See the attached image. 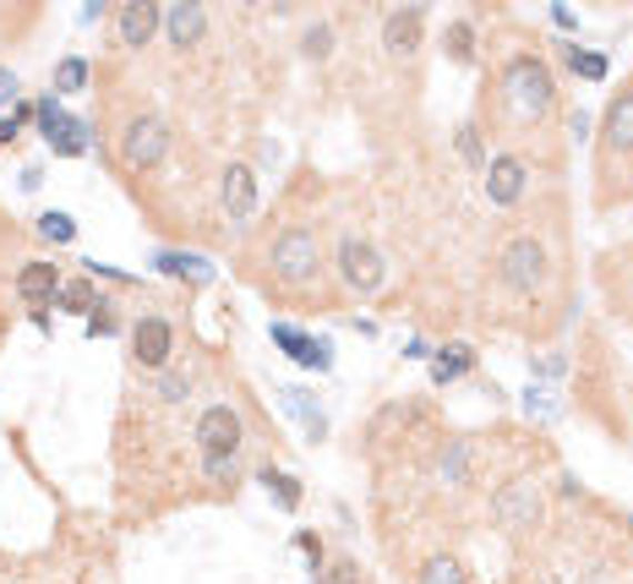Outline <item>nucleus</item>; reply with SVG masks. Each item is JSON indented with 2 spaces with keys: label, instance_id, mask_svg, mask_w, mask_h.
<instances>
[{
  "label": "nucleus",
  "instance_id": "obj_21",
  "mask_svg": "<svg viewBox=\"0 0 633 584\" xmlns=\"http://www.w3.org/2000/svg\"><path fill=\"white\" fill-rule=\"evenodd\" d=\"M279 399H284V410H290V415L307 426V437H312V443H322V437H328V415L316 410V393H307V389H279Z\"/></svg>",
  "mask_w": 633,
  "mask_h": 584
},
{
  "label": "nucleus",
  "instance_id": "obj_19",
  "mask_svg": "<svg viewBox=\"0 0 633 584\" xmlns=\"http://www.w3.org/2000/svg\"><path fill=\"white\" fill-rule=\"evenodd\" d=\"M153 268L159 273H170V279H187V284H208L213 279V262L202 258V252H153Z\"/></svg>",
  "mask_w": 633,
  "mask_h": 584
},
{
  "label": "nucleus",
  "instance_id": "obj_3",
  "mask_svg": "<svg viewBox=\"0 0 633 584\" xmlns=\"http://www.w3.org/2000/svg\"><path fill=\"white\" fill-rule=\"evenodd\" d=\"M328 279V246L322 230H312V219H290L268 246H262V273L257 284L279 301H312Z\"/></svg>",
  "mask_w": 633,
  "mask_h": 584
},
{
  "label": "nucleus",
  "instance_id": "obj_14",
  "mask_svg": "<svg viewBox=\"0 0 633 584\" xmlns=\"http://www.w3.org/2000/svg\"><path fill=\"white\" fill-rule=\"evenodd\" d=\"M601 284H606L617 318L633 323V246H612V252L601 258Z\"/></svg>",
  "mask_w": 633,
  "mask_h": 584
},
{
  "label": "nucleus",
  "instance_id": "obj_17",
  "mask_svg": "<svg viewBox=\"0 0 633 584\" xmlns=\"http://www.w3.org/2000/svg\"><path fill=\"white\" fill-rule=\"evenodd\" d=\"M492 509H498V520H503L508 530H524V524L541 520V497H535V486H524V481H513Z\"/></svg>",
  "mask_w": 633,
  "mask_h": 584
},
{
  "label": "nucleus",
  "instance_id": "obj_13",
  "mask_svg": "<svg viewBox=\"0 0 633 584\" xmlns=\"http://www.w3.org/2000/svg\"><path fill=\"white\" fill-rule=\"evenodd\" d=\"M219 197H224V213H230V224L235 230H247V219L257 213V170L252 164H230L224 170V187H219Z\"/></svg>",
  "mask_w": 633,
  "mask_h": 584
},
{
  "label": "nucleus",
  "instance_id": "obj_8",
  "mask_svg": "<svg viewBox=\"0 0 633 584\" xmlns=\"http://www.w3.org/2000/svg\"><path fill=\"white\" fill-rule=\"evenodd\" d=\"M191 443H197L202 454H241V449H247V421H241V410H235V404H208V410L197 415V426H191Z\"/></svg>",
  "mask_w": 633,
  "mask_h": 584
},
{
  "label": "nucleus",
  "instance_id": "obj_37",
  "mask_svg": "<svg viewBox=\"0 0 633 584\" xmlns=\"http://www.w3.org/2000/svg\"><path fill=\"white\" fill-rule=\"evenodd\" d=\"M569 131H573V142H584V137H590V115H584V110H573V115H569Z\"/></svg>",
  "mask_w": 633,
  "mask_h": 584
},
{
  "label": "nucleus",
  "instance_id": "obj_34",
  "mask_svg": "<svg viewBox=\"0 0 633 584\" xmlns=\"http://www.w3.org/2000/svg\"><path fill=\"white\" fill-rule=\"evenodd\" d=\"M301 44H307V56H312V61H328V56H333V28H328V22H316V28H307V39H301Z\"/></svg>",
  "mask_w": 633,
  "mask_h": 584
},
{
  "label": "nucleus",
  "instance_id": "obj_12",
  "mask_svg": "<svg viewBox=\"0 0 633 584\" xmlns=\"http://www.w3.org/2000/svg\"><path fill=\"white\" fill-rule=\"evenodd\" d=\"M268 333H273V344H279L290 361H301V366H312V372H328V366H333V344H328V339H316V333H307V328L273 323Z\"/></svg>",
  "mask_w": 633,
  "mask_h": 584
},
{
  "label": "nucleus",
  "instance_id": "obj_39",
  "mask_svg": "<svg viewBox=\"0 0 633 584\" xmlns=\"http://www.w3.org/2000/svg\"><path fill=\"white\" fill-rule=\"evenodd\" d=\"M552 22H557V28H579V17H573L569 6H552Z\"/></svg>",
  "mask_w": 633,
  "mask_h": 584
},
{
  "label": "nucleus",
  "instance_id": "obj_16",
  "mask_svg": "<svg viewBox=\"0 0 633 584\" xmlns=\"http://www.w3.org/2000/svg\"><path fill=\"white\" fill-rule=\"evenodd\" d=\"M17 295H22L33 312L56 306V295H61V268H56V262H28V268L17 273Z\"/></svg>",
  "mask_w": 633,
  "mask_h": 584
},
{
  "label": "nucleus",
  "instance_id": "obj_25",
  "mask_svg": "<svg viewBox=\"0 0 633 584\" xmlns=\"http://www.w3.org/2000/svg\"><path fill=\"white\" fill-rule=\"evenodd\" d=\"M202 475H208L213 486L235 492V486H241V454H202Z\"/></svg>",
  "mask_w": 633,
  "mask_h": 584
},
{
  "label": "nucleus",
  "instance_id": "obj_27",
  "mask_svg": "<svg viewBox=\"0 0 633 584\" xmlns=\"http://www.w3.org/2000/svg\"><path fill=\"white\" fill-rule=\"evenodd\" d=\"M415 584H470V580H464V563L459 557L438 552V557H426V568L415 574Z\"/></svg>",
  "mask_w": 633,
  "mask_h": 584
},
{
  "label": "nucleus",
  "instance_id": "obj_24",
  "mask_svg": "<svg viewBox=\"0 0 633 584\" xmlns=\"http://www.w3.org/2000/svg\"><path fill=\"white\" fill-rule=\"evenodd\" d=\"M443 50H448V61L453 66H475V22H448V33H443Z\"/></svg>",
  "mask_w": 633,
  "mask_h": 584
},
{
  "label": "nucleus",
  "instance_id": "obj_7",
  "mask_svg": "<svg viewBox=\"0 0 633 584\" xmlns=\"http://www.w3.org/2000/svg\"><path fill=\"white\" fill-rule=\"evenodd\" d=\"M33 121H39V137L50 142L56 159H82V153H88V131L93 127H88L82 115H66L56 93H44V99L33 104Z\"/></svg>",
  "mask_w": 633,
  "mask_h": 584
},
{
  "label": "nucleus",
  "instance_id": "obj_11",
  "mask_svg": "<svg viewBox=\"0 0 633 584\" xmlns=\"http://www.w3.org/2000/svg\"><path fill=\"white\" fill-rule=\"evenodd\" d=\"M159 28H164V6L127 0V6L115 11V39H121V50H148Z\"/></svg>",
  "mask_w": 633,
  "mask_h": 584
},
{
  "label": "nucleus",
  "instance_id": "obj_2",
  "mask_svg": "<svg viewBox=\"0 0 633 584\" xmlns=\"http://www.w3.org/2000/svg\"><path fill=\"white\" fill-rule=\"evenodd\" d=\"M590 197L595 213H617L633 202V71L623 88L606 99L601 110V131H595V170H590Z\"/></svg>",
  "mask_w": 633,
  "mask_h": 584
},
{
  "label": "nucleus",
  "instance_id": "obj_40",
  "mask_svg": "<svg viewBox=\"0 0 633 584\" xmlns=\"http://www.w3.org/2000/svg\"><path fill=\"white\" fill-rule=\"evenodd\" d=\"M410 361H432V344L426 339H410Z\"/></svg>",
  "mask_w": 633,
  "mask_h": 584
},
{
  "label": "nucleus",
  "instance_id": "obj_38",
  "mask_svg": "<svg viewBox=\"0 0 633 584\" xmlns=\"http://www.w3.org/2000/svg\"><path fill=\"white\" fill-rule=\"evenodd\" d=\"M6 99H17V71L0 66V104H6Z\"/></svg>",
  "mask_w": 633,
  "mask_h": 584
},
{
  "label": "nucleus",
  "instance_id": "obj_23",
  "mask_svg": "<svg viewBox=\"0 0 633 584\" xmlns=\"http://www.w3.org/2000/svg\"><path fill=\"white\" fill-rule=\"evenodd\" d=\"M563 66L584 82H606V71H612V61L601 50H579V44H563Z\"/></svg>",
  "mask_w": 633,
  "mask_h": 584
},
{
  "label": "nucleus",
  "instance_id": "obj_36",
  "mask_svg": "<svg viewBox=\"0 0 633 584\" xmlns=\"http://www.w3.org/2000/svg\"><path fill=\"white\" fill-rule=\"evenodd\" d=\"M295 546L307 552V563H312V574H316V568H322V557H328V552H322V535H312V530H295Z\"/></svg>",
  "mask_w": 633,
  "mask_h": 584
},
{
  "label": "nucleus",
  "instance_id": "obj_15",
  "mask_svg": "<svg viewBox=\"0 0 633 584\" xmlns=\"http://www.w3.org/2000/svg\"><path fill=\"white\" fill-rule=\"evenodd\" d=\"M421 22H426V6L388 11V17H382V50H388V56H415V50H421Z\"/></svg>",
  "mask_w": 633,
  "mask_h": 584
},
{
  "label": "nucleus",
  "instance_id": "obj_1",
  "mask_svg": "<svg viewBox=\"0 0 633 584\" xmlns=\"http://www.w3.org/2000/svg\"><path fill=\"white\" fill-rule=\"evenodd\" d=\"M557 77L541 56V44H524V50H503L498 66L486 71V88H481V121L498 131L503 142H513L508 153L524 159V142L546 137L557 121Z\"/></svg>",
  "mask_w": 633,
  "mask_h": 584
},
{
  "label": "nucleus",
  "instance_id": "obj_22",
  "mask_svg": "<svg viewBox=\"0 0 633 584\" xmlns=\"http://www.w3.org/2000/svg\"><path fill=\"white\" fill-rule=\"evenodd\" d=\"M257 481L268 486V497H273L284 514H295V509L307 503V492H301V481H295L290 470H273V464H262V470H257Z\"/></svg>",
  "mask_w": 633,
  "mask_h": 584
},
{
  "label": "nucleus",
  "instance_id": "obj_6",
  "mask_svg": "<svg viewBox=\"0 0 633 584\" xmlns=\"http://www.w3.org/2000/svg\"><path fill=\"white\" fill-rule=\"evenodd\" d=\"M333 273L350 295H378L388 284V268H382L378 246L361 241V235H339V252H333Z\"/></svg>",
  "mask_w": 633,
  "mask_h": 584
},
{
  "label": "nucleus",
  "instance_id": "obj_35",
  "mask_svg": "<svg viewBox=\"0 0 633 584\" xmlns=\"http://www.w3.org/2000/svg\"><path fill=\"white\" fill-rule=\"evenodd\" d=\"M28 121H33V104H17V115H6V121H0V148H11V142L22 137Z\"/></svg>",
  "mask_w": 633,
  "mask_h": 584
},
{
  "label": "nucleus",
  "instance_id": "obj_31",
  "mask_svg": "<svg viewBox=\"0 0 633 584\" xmlns=\"http://www.w3.org/2000/svg\"><path fill=\"white\" fill-rule=\"evenodd\" d=\"M110 333H121V318H115L110 301H99V306L88 312V339H110Z\"/></svg>",
  "mask_w": 633,
  "mask_h": 584
},
{
  "label": "nucleus",
  "instance_id": "obj_20",
  "mask_svg": "<svg viewBox=\"0 0 633 584\" xmlns=\"http://www.w3.org/2000/svg\"><path fill=\"white\" fill-rule=\"evenodd\" d=\"M470 372H475V350H470V344H443V350H432V383H438V389L470 377Z\"/></svg>",
  "mask_w": 633,
  "mask_h": 584
},
{
  "label": "nucleus",
  "instance_id": "obj_28",
  "mask_svg": "<svg viewBox=\"0 0 633 584\" xmlns=\"http://www.w3.org/2000/svg\"><path fill=\"white\" fill-rule=\"evenodd\" d=\"M39 235L56 241V246H66V241H77V219L61 213V208H50V213H39Z\"/></svg>",
  "mask_w": 633,
  "mask_h": 584
},
{
  "label": "nucleus",
  "instance_id": "obj_9",
  "mask_svg": "<svg viewBox=\"0 0 633 584\" xmlns=\"http://www.w3.org/2000/svg\"><path fill=\"white\" fill-rule=\"evenodd\" d=\"M131 355H137V366H148V372H170V355H175V328H170V318L142 312V318L131 323Z\"/></svg>",
  "mask_w": 633,
  "mask_h": 584
},
{
  "label": "nucleus",
  "instance_id": "obj_30",
  "mask_svg": "<svg viewBox=\"0 0 633 584\" xmlns=\"http://www.w3.org/2000/svg\"><path fill=\"white\" fill-rule=\"evenodd\" d=\"M438 470H443L448 486H464V470H470V443H448L443 464H438Z\"/></svg>",
  "mask_w": 633,
  "mask_h": 584
},
{
  "label": "nucleus",
  "instance_id": "obj_4",
  "mask_svg": "<svg viewBox=\"0 0 633 584\" xmlns=\"http://www.w3.org/2000/svg\"><path fill=\"white\" fill-rule=\"evenodd\" d=\"M492 279H498V290L519 295V301H546V295L563 284L557 235L541 230V224L503 235V246H498V258H492Z\"/></svg>",
  "mask_w": 633,
  "mask_h": 584
},
{
  "label": "nucleus",
  "instance_id": "obj_10",
  "mask_svg": "<svg viewBox=\"0 0 633 584\" xmlns=\"http://www.w3.org/2000/svg\"><path fill=\"white\" fill-rule=\"evenodd\" d=\"M530 192V159H519V153H492L486 159V197H492V208H519Z\"/></svg>",
  "mask_w": 633,
  "mask_h": 584
},
{
  "label": "nucleus",
  "instance_id": "obj_29",
  "mask_svg": "<svg viewBox=\"0 0 633 584\" xmlns=\"http://www.w3.org/2000/svg\"><path fill=\"white\" fill-rule=\"evenodd\" d=\"M82 88H88V61L82 56H66L56 66V93H82Z\"/></svg>",
  "mask_w": 633,
  "mask_h": 584
},
{
  "label": "nucleus",
  "instance_id": "obj_18",
  "mask_svg": "<svg viewBox=\"0 0 633 584\" xmlns=\"http://www.w3.org/2000/svg\"><path fill=\"white\" fill-rule=\"evenodd\" d=\"M164 33H170L175 50H191L208 33V11L202 6H164Z\"/></svg>",
  "mask_w": 633,
  "mask_h": 584
},
{
  "label": "nucleus",
  "instance_id": "obj_26",
  "mask_svg": "<svg viewBox=\"0 0 633 584\" xmlns=\"http://www.w3.org/2000/svg\"><path fill=\"white\" fill-rule=\"evenodd\" d=\"M99 301H104V295L93 290V279H71V284H61V295H56V306H66V312H82V318H88Z\"/></svg>",
  "mask_w": 633,
  "mask_h": 584
},
{
  "label": "nucleus",
  "instance_id": "obj_32",
  "mask_svg": "<svg viewBox=\"0 0 633 584\" xmlns=\"http://www.w3.org/2000/svg\"><path fill=\"white\" fill-rule=\"evenodd\" d=\"M459 153H464V164L486 170V148H481V127H475V121H470V127H459Z\"/></svg>",
  "mask_w": 633,
  "mask_h": 584
},
{
  "label": "nucleus",
  "instance_id": "obj_5",
  "mask_svg": "<svg viewBox=\"0 0 633 584\" xmlns=\"http://www.w3.org/2000/svg\"><path fill=\"white\" fill-rule=\"evenodd\" d=\"M164 153H170V127L153 110H131L127 127H121V164L131 175H148L164 164Z\"/></svg>",
  "mask_w": 633,
  "mask_h": 584
},
{
  "label": "nucleus",
  "instance_id": "obj_33",
  "mask_svg": "<svg viewBox=\"0 0 633 584\" xmlns=\"http://www.w3.org/2000/svg\"><path fill=\"white\" fill-rule=\"evenodd\" d=\"M187 393H191L187 372H175V366H170V372H159V399H164V404H181Z\"/></svg>",
  "mask_w": 633,
  "mask_h": 584
}]
</instances>
